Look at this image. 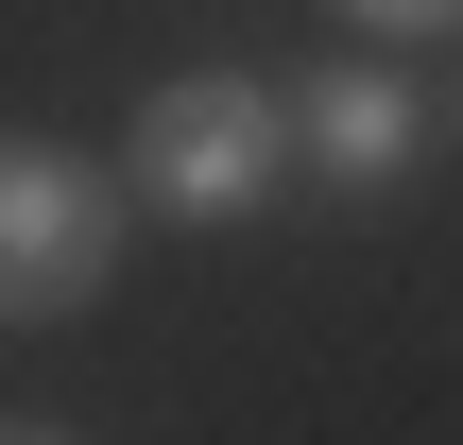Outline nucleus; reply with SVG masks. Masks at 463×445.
I'll list each match as a JSON object with an SVG mask.
<instances>
[{
  "instance_id": "obj_2",
  "label": "nucleus",
  "mask_w": 463,
  "mask_h": 445,
  "mask_svg": "<svg viewBox=\"0 0 463 445\" xmlns=\"http://www.w3.org/2000/svg\"><path fill=\"white\" fill-rule=\"evenodd\" d=\"M120 189H137V172H86V154H52V137H0V326L103 309V274H120Z\"/></svg>"
},
{
  "instance_id": "obj_3",
  "label": "nucleus",
  "mask_w": 463,
  "mask_h": 445,
  "mask_svg": "<svg viewBox=\"0 0 463 445\" xmlns=\"http://www.w3.org/2000/svg\"><path fill=\"white\" fill-rule=\"evenodd\" d=\"M292 137H309L326 189H412V137H430V120H412L395 69H309V86H292Z\"/></svg>"
},
{
  "instance_id": "obj_1",
  "label": "nucleus",
  "mask_w": 463,
  "mask_h": 445,
  "mask_svg": "<svg viewBox=\"0 0 463 445\" xmlns=\"http://www.w3.org/2000/svg\"><path fill=\"white\" fill-rule=\"evenodd\" d=\"M309 137H292V103L258 86V69H172L155 103H137V206H172V223H241V206H275V172H292Z\"/></svg>"
},
{
  "instance_id": "obj_4",
  "label": "nucleus",
  "mask_w": 463,
  "mask_h": 445,
  "mask_svg": "<svg viewBox=\"0 0 463 445\" xmlns=\"http://www.w3.org/2000/svg\"><path fill=\"white\" fill-rule=\"evenodd\" d=\"M344 17H361V34H447L463 0H344Z\"/></svg>"
}]
</instances>
